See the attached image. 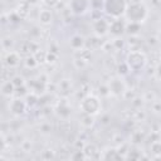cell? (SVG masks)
<instances>
[{"mask_svg": "<svg viewBox=\"0 0 161 161\" xmlns=\"http://www.w3.org/2000/svg\"><path fill=\"white\" fill-rule=\"evenodd\" d=\"M148 16V8L145 3H128L125 18L127 21L142 24Z\"/></svg>", "mask_w": 161, "mask_h": 161, "instance_id": "cell-1", "label": "cell"}, {"mask_svg": "<svg viewBox=\"0 0 161 161\" xmlns=\"http://www.w3.org/2000/svg\"><path fill=\"white\" fill-rule=\"evenodd\" d=\"M127 0H103V14L111 19H119L125 16L127 9Z\"/></svg>", "mask_w": 161, "mask_h": 161, "instance_id": "cell-2", "label": "cell"}, {"mask_svg": "<svg viewBox=\"0 0 161 161\" xmlns=\"http://www.w3.org/2000/svg\"><path fill=\"white\" fill-rule=\"evenodd\" d=\"M79 109L82 113L98 116L102 111V101L98 96L87 93L79 102Z\"/></svg>", "mask_w": 161, "mask_h": 161, "instance_id": "cell-3", "label": "cell"}, {"mask_svg": "<svg viewBox=\"0 0 161 161\" xmlns=\"http://www.w3.org/2000/svg\"><path fill=\"white\" fill-rule=\"evenodd\" d=\"M126 63L131 73H141L147 65V55L142 50H130L126 54Z\"/></svg>", "mask_w": 161, "mask_h": 161, "instance_id": "cell-4", "label": "cell"}, {"mask_svg": "<svg viewBox=\"0 0 161 161\" xmlns=\"http://www.w3.org/2000/svg\"><path fill=\"white\" fill-rule=\"evenodd\" d=\"M107 86L109 89V96H113V97H123L125 92L127 91L126 80L121 75H116V77L109 78Z\"/></svg>", "mask_w": 161, "mask_h": 161, "instance_id": "cell-5", "label": "cell"}, {"mask_svg": "<svg viewBox=\"0 0 161 161\" xmlns=\"http://www.w3.org/2000/svg\"><path fill=\"white\" fill-rule=\"evenodd\" d=\"M8 108H9V112H10L13 116H15V117H20V116H24V114L26 113L28 104H26L25 98L14 96L13 98H10Z\"/></svg>", "mask_w": 161, "mask_h": 161, "instance_id": "cell-6", "label": "cell"}, {"mask_svg": "<svg viewBox=\"0 0 161 161\" xmlns=\"http://www.w3.org/2000/svg\"><path fill=\"white\" fill-rule=\"evenodd\" d=\"M68 9L73 15H77V16L86 15L92 9L91 0H69Z\"/></svg>", "mask_w": 161, "mask_h": 161, "instance_id": "cell-7", "label": "cell"}, {"mask_svg": "<svg viewBox=\"0 0 161 161\" xmlns=\"http://www.w3.org/2000/svg\"><path fill=\"white\" fill-rule=\"evenodd\" d=\"M109 21L111 20H107L106 18H99L97 20H93L92 21V30H93V34L99 36V38H103L106 36L107 34H109Z\"/></svg>", "mask_w": 161, "mask_h": 161, "instance_id": "cell-8", "label": "cell"}, {"mask_svg": "<svg viewBox=\"0 0 161 161\" xmlns=\"http://www.w3.org/2000/svg\"><path fill=\"white\" fill-rule=\"evenodd\" d=\"M126 33V21L119 19H113L109 21V34L114 38H121Z\"/></svg>", "mask_w": 161, "mask_h": 161, "instance_id": "cell-9", "label": "cell"}, {"mask_svg": "<svg viewBox=\"0 0 161 161\" xmlns=\"http://www.w3.org/2000/svg\"><path fill=\"white\" fill-rule=\"evenodd\" d=\"M21 54L16 50H9L4 55V65L6 68H16L21 63Z\"/></svg>", "mask_w": 161, "mask_h": 161, "instance_id": "cell-10", "label": "cell"}, {"mask_svg": "<svg viewBox=\"0 0 161 161\" xmlns=\"http://www.w3.org/2000/svg\"><path fill=\"white\" fill-rule=\"evenodd\" d=\"M86 43H87L86 38H84L82 34H78V33L73 34V35L69 38V42H68L70 49H73V50H75V52H80L82 49H84V48H86Z\"/></svg>", "mask_w": 161, "mask_h": 161, "instance_id": "cell-11", "label": "cell"}, {"mask_svg": "<svg viewBox=\"0 0 161 161\" xmlns=\"http://www.w3.org/2000/svg\"><path fill=\"white\" fill-rule=\"evenodd\" d=\"M87 158H99L101 160V150L93 142H86L84 147L82 148Z\"/></svg>", "mask_w": 161, "mask_h": 161, "instance_id": "cell-12", "label": "cell"}, {"mask_svg": "<svg viewBox=\"0 0 161 161\" xmlns=\"http://www.w3.org/2000/svg\"><path fill=\"white\" fill-rule=\"evenodd\" d=\"M38 23L43 26H48L53 23V13L49 8H45V9H40L39 13H38Z\"/></svg>", "mask_w": 161, "mask_h": 161, "instance_id": "cell-13", "label": "cell"}, {"mask_svg": "<svg viewBox=\"0 0 161 161\" xmlns=\"http://www.w3.org/2000/svg\"><path fill=\"white\" fill-rule=\"evenodd\" d=\"M122 156L119 155L116 146H108L101 151V160H121Z\"/></svg>", "mask_w": 161, "mask_h": 161, "instance_id": "cell-14", "label": "cell"}, {"mask_svg": "<svg viewBox=\"0 0 161 161\" xmlns=\"http://www.w3.org/2000/svg\"><path fill=\"white\" fill-rule=\"evenodd\" d=\"M55 112L60 117V119H63V121H67L68 119V117L70 116V107H69L67 99H62L58 103V106L55 107Z\"/></svg>", "mask_w": 161, "mask_h": 161, "instance_id": "cell-15", "label": "cell"}, {"mask_svg": "<svg viewBox=\"0 0 161 161\" xmlns=\"http://www.w3.org/2000/svg\"><path fill=\"white\" fill-rule=\"evenodd\" d=\"M30 10H31V5L26 1V0H21L16 4V8H15V11L18 13V15L21 18V19H25L29 16L30 14Z\"/></svg>", "mask_w": 161, "mask_h": 161, "instance_id": "cell-16", "label": "cell"}, {"mask_svg": "<svg viewBox=\"0 0 161 161\" xmlns=\"http://www.w3.org/2000/svg\"><path fill=\"white\" fill-rule=\"evenodd\" d=\"M15 86L14 83L11 82V79H8V80H3L1 83V94L4 97H8V98H13L15 96Z\"/></svg>", "mask_w": 161, "mask_h": 161, "instance_id": "cell-17", "label": "cell"}, {"mask_svg": "<svg viewBox=\"0 0 161 161\" xmlns=\"http://www.w3.org/2000/svg\"><path fill=\"white\" fill-rule=\"evenodd\" d=\"M126 158L141 160V158H148V157L143 155V152H142V150H141L140 146L132 145V146H130V148H128V152H127V155H126Z\"/></svg>", "mask_w": 161, "mask_h": 161, "instance_id": "cell-18", "label": "cell"}, {"mask_svg": "<svg viewBox=\"0 0 161 161\" xmlns=\"http://www.w3.org/2000/svg\"><path fill=\"white\" fill-rule=\"evenodd\" d=\"M70 91H72V84L68 79H62L60 83L58 84V92L62 97H68L70 94Z\"/></svg>", "mask_w": 161, "mask_h": 161, "instance_id": "cell-19", "label": "cell"}, {"mask_svg": "<svg viewBox=\"0 0 161 161\" xmlns=\"http://www.w3.org/2000/svg\"><path fill=\"white\" fill-rule=\"evenodd\" d=\"M94 117L96 116H92V114H87V113H82V117L79 118V123L83 128L86 130H89L93 127L94 125Z\"/></svg>", "mask_w": 161, "mask_h": 161, "instance_id": "cell-20", "label": "cell"}, {"mask_svg": "<svg viewBox=\"0 0 161 161\" xmlns=\"http://www.w3.org/2000/svg\"><path fill=\"white\" fill-rule=\"evenodd\" d=\"M145 138H146V135L142 132V131H140V130H136V131H133L132 133H131V137H130V142L132 143V145H137V146H141V143L145 141Z\"/></svg>", "mask_w": 161, "mask_h": 161, "instance_id": "cell-21", "label": "cell"}, {"mask_svg": "<svg viewBox=\"0 0 161 161\" xmlns=\"http://www.w3.org/2000/svg\"><path fill=\"white\" fill-rule=\"evenodd\" d=\"M141 30V24L133 23V21H127L126 23V33L130 35H138Z\"/></svg>", "mask_w": 161, "mask_h": 161, "instance_id": "cell-22", "label": "cell"}, {"mask_svg": "<svg viewBox=\"0 0 161 161\" xmlns=\"http://www.w3.org/2000/svg\"><path fill=\"white\" fill-rule=\"evenodd\" d=\"M150 151H151V153L153 155L155 158L161 157V138L156 140V141H152L150 143Z\"/></svg>", "mask_w": 161, "mask_h": 161, "instance_id": "cell-23", "label": "cell"}, {"mask_svg": "<svg viewBox=\"0 0 161 161\" xmlns=\"http://www.w3.org/2000/svg\"><path fill=\"white\" fill-rule=\"evenodd\" d=\"M23 62H24V67L28 68V69H30V70H31V69H35V68L39 65V63H38V60H36V58H35L34 54L26 55Z\"/></svg>", "mask_w": 161, "mask_h": 161, "instance_id": "cell-24", "label": "cell"}, {"mask_svg": "<svg viewBox=\"0 0 161 161\" xmlns=\"http://www.w3.org/2000/svg\"><path fill=\"white\" fill-rule=\"evenodd\" d=\"M116 69H117V74L121 75V77H127V75H130V73H131V69H130V67L127 65L126 60L118 63Z\"/></svg>", "mask_w": 161, "mask_h": 161, "instance_id": "cell-25", "label": "cell"}, {"mask_svg": "<svg viewBox=\"0 0 161 161\" xmlns=\"http://www.w3.org/2000/svg\"><path fill=\"white\" fill-rule=\"evenodd\" d=\"M25 101H26V104L28 107H34L35 104H38V101H39V96L34 92H29L25 97Z\"/></svg>", "mask_w": 161, "mask_h": 161, "instance_id": "cell-26", "label": "cell"}, {"mask_svg": "<svg viewBox=\"0 0 161 161\" xmlns=\"http://www.w3.org/2000/svg\"><path fill=\"white\" fill-rule=\"evenodd\" d=\"M13 45H14V40H13L10 36H5V38H3V40H1L3 50H5V52L13 50Z\"/></svg>", "mask_w": 161, "mask_h": 161, "instance_id": "cell-27", "label": "cell"}, {"mask_svg": "<svg viewBox=\"0 0 161 161\" xmlns=\"http://www.w3.org/2000/svg\"><path fill=\"white\" fill-rule=\"evenodd\" d=\"M11 82L14 83L15 88H18V87H21V86H25V84H26V80H25V78H24L23 75H20V74H16V75H14V77L11 78Z\"/></svg>", "mask_w": 161, "mask_h": 161, "instance_id": "cell-28", "label": "cell"}, {"mask_svg": "<svg viewBox=\"0 0 161 161\" xmlns=\"http://www.w3.org/2000/svg\"><path fill=\"white\" fill-rule=\"evenodd\" d=\"M69 158H72V160H87V157H86L83 150H75V151H73V152L70 153Z\"/></svg>", "mask_w": 161, "mask_h": 161, "instance_id": "cell-29", "label": "cell"}, {"mask_svg": "<svg viewBox=\"0 0 161 161\" xmlns=\"http://www.w3.org/2000/svg\"><path fill=\"white\" fill-rule=\"evenodd\" d=\"M35 58H36V60H38V63L39 64H44V63H47V52H44V50H38L35 54Z\"/></svg>", "mask_w": 161, "mask_h": 161, "instance_id": "cell-30", "label": "cell"}, {"mask_svg": "<svg viewBox=\"0 0 161 161\" xmlns=\"http://www.w3.org/2000/svg\"><path fill=\"white\" fill-rule=\"evenodd\" d=\"M73 64H74V67H75L77 69H82V68H84V67L88 64V62L84 60L82 57H78V58H74V59H73Z\"/></svg>", "mask_w": 161, "mask_h": 161, "instance_id": "cell-31", "label": "cell"}, {"mask_svg": "<svg viewBox=\"0 0 161 161\" xmlns=\"http://www.w3.org/2000/svg\"><path fill=\"white\" fill-rule=\"evenodd\" d=\"M58 55L59 54H55V53H52V52H47V63L48 64H55L57 60H58Z\"/></svg>", "mask_w": 161, "mask_h": 161, "instance_id": "cell-32", "label": "cell"}, {"mask_svg": "<svg viewBox=\"0 0 161 161\" xmlns=\"http://www.w3.org/2000/svg\"><path fill=\"white\" fill-rule=\"evenodd\" d=\"M59 3H60V0H42V4H43L45 8H49V9L58 6Z\"/></svg>", "mask_w": 161, "mask_h": 161, "instance_id": "cell-33", "label": "cell"}, {"mask_svg": "<svg viewBox=\"0 0 161 161\" xmlns=\"http://www.w3.org/2000/svg\"><path fill=\"white\" fill-rule=\"evenodd\" d=\"M143 102H145V99H143V97L141 98V97H135L132 101H131V103H132V106L136 108V109H140L141 107H142V104H143Z\"/></svg>", "mask_w": 161, "mask_h": 161, "instance_id": "cell-34", "label": "cell"}, {"mask_svg": "<svg viewBox=\"0 0 161 161\" xmlns=\"http://www.w3.org/2000/svg\"><path fill=\"white\" fill-rule=\"evenodd\" d=\"M112 43H113V48L117 50H121L125 47V42L121 38H114V40H112Z\"/></svg>", "mask_w": 161, "mask_h": 161, "instance_id": "cell-35", "label": "cell"}, {"mask_svg": "<svg viewBox=\"0 0 161 161\" xmlns=\"http://www.w3.org/2000/svg\"><path fill=\"white\" fill-rule=\"evenodd\" d=\"M98 93L101 97H108L109 96V89H108V86L107 84H101L99 88H98Z\"/></svg>", "mask_w": 161, "mask_h": 161, "instance_id": "cell-36", "label": "cell"}, {"mask_svg": "<svg viewBox=\"0 0 161 161\" xmlns=\"http://www.w3.org/2000/svg\"><path fill=\"white\" fill-rule=\"evenodd\" d=\"M50 130H52V127H50V125H49V123H42V126L39 127V131H40L42 133H44V135L49 133V132H50Z\"/></svg>", "mask_w": 161, "mask_h": 161, "instance_id": "cell-37", "label": "cell"}, {"mask_svg": "<svg viewBox=\"0 0 161 161\" xmlns=\"http://www.w3.org/2000/svg\"><path fill=\"white\" fill-rule=\"evenodd\" d=\"M109 121H111V116L109 114H102L101 116V125H103V126H106V125H108L109 123Z\"/></svg>", "mask_w": 161, "mask_h": 161, "instance_id": "cell-38", "label": "cell"}, {"mask_svg": "<svg viewBox=\"0 0 161 161\" xmlns=\"http://www.w3.org/2000/svg\"><path fill=\"white\" fill-rule=\"evenodd\" d=\"M155 77L161 80V62L155 67Z\"/></svg>", "mask_w": 161, "mask_h": 161, "instance_id": "cell-39", "label": "cell"}, {"mask_svg": "<svg viewBox=\"0 0 161 161\" xmlns=\"http://www.w3.org/2000/svg\"><path fill=\"white\" fill-rule=\"evenodd\" d=\"M147 43H148L150 45H155V44H157V43H160V42H158V38H157V36H152V38L150 36L148 40H147Z\"/></svg>", "mask_w": 161, "mask_h": 161, "instance_id": "cell-40", "label": "cell"}, {"mask_svg": "<svg viewBox=\"0 0 161 161\" xmlns=\"http://www.w3.org/2000/svg\"><path fill=\"white\" fill-rule=\"evenodd\" d=\"M26 1H28V3H29L31 6H36V5H38V4H39L42 0H26Z\"/></svg>", "mask_w": 161, "mask_h": 161, "instance_id": "cell-41", "label": "cell"}, {"mask_svg": "<svg viewBox=\"0 0 161 161\" xmlns=\"http://www.w3.org/2000/svg\"><path fill=\"white\" fill-rule=\"evenodd\" d=\"M130 3H145V0H130Z\"/></svg>", "mask_w": 161, "mask_h": 161, "instance_id": "cell-42", "label": "cell"}, {"mask_svg": "<svg viewBox=\"0 0 161 161\" xmlns=\"http://www.w3.org/2000/svg\"><path fill=\"white\" fill-rule=\"evenodd\" d=\"M157 38H158V42H160V43H161V33H160V34H158V35H157Z\"/></svg>", "mask_w": 161, "mask_h": 161, "instance_id": "cell-43", "label": "cell"}, {"mask_svg": "<svg viewBox=\"0 0 161 161\" xmlns=\"http://www.w3.org/2000/svg\"><path fill=\"white\" fill-rule=\"evenodd\" d=\"M4 1H6V3H13V1H16V0H4Z\"/></svg>", "mask_w": 161, "mask_h": 161, "instance_id": "cell-44", "label": "cell"}, {"mask_svg": "<svg viewBox=\"0 0 161 161\" xmlns=\"http://www.w3.org/2000/svg\"><path fill=\"white\" fill-rule=\"evenodd\" d=\"M160 60H161V50H160Z\"/></svg>", "mask_w": 161, "mask_h": 161, "instance_id": "cell-45", "label": "cell"}, {"mask_svg": "<svg viewBox=\"0 0 161 161\" xmlns=\"http://www.w3.org/2000/svg\"><path fill=\"white\" fill-rule=\"evenodd\" d=\"M160 137H161V128H160Z\"/></svg>", "mask_w": 161, "mask_h": 161, "instance_id": "cell-46", "label": "cell"}]
</instances>
